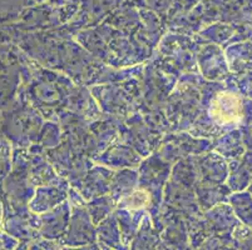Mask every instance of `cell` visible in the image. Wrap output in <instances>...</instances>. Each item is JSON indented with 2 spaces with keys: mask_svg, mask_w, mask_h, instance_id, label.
<instances>
[{
  "mask_svg": "<svg viewBox=\"0 0 252 250\" xmlns=\"http://www.w3.org/2000/svg\"><path fill=\"white\" fill-rule=\"evenodd\" d=\"M242 114L241 98L230 91L219 93L211 102L210 115L219 124H237Z\"/></svg>",
  "mask_w": 252,
  "mask_h": 250,
  "instance_id": "1",
  "label": "cell"
}]
</instances>
